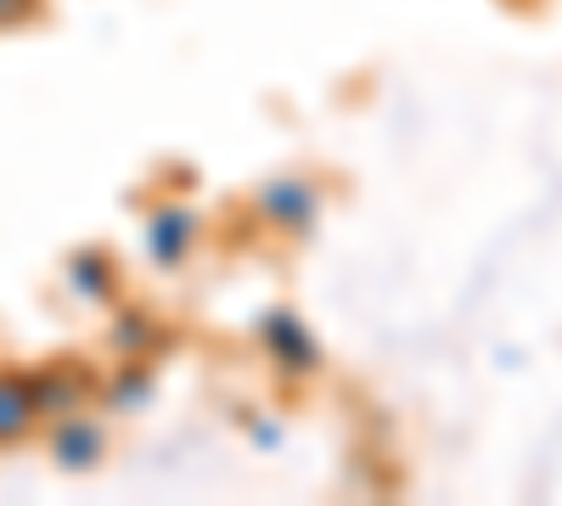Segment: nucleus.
Returning <instances> with one entry per match:
<instances>
[{
  "label": "nucleus",
  "instance_id": "nucleus-9",
  "mask_svg": "<svg viewBox=\"0 0 562 506\" xmlns=\"http://www.w3.org/2000/svg\"><path fill=\"white\" fill-rule=\"evenodd\" d=\"M29 7H34V0H0V23H18V18H29Z\"/></svg>",
  "mask_w": 562,
  "mask_h": 506
},
{
  "label": "nucleus",
  "instance_id": "nucleus-4",
  "mask_svg": "<svg viewBox=\"0 0 562 506\" xmlns=\"http://www.w3.org/2000/svg\"><path fill=\"white\" fill-rule=\"evenodd\" d=\"M34 417H40L34 383H23V378H0V445L18 439V434H23Z\"/></svg>",
  "mask_w": 562,
  "mask_h": 506
},
{
  "label": "nucleus",
  "instance_id": "nucleus-2",
  "mask_svg": "<svg viewBox=\"0 0 562 506\" xmlns=\"http://www.w3.org/2000/svg\"><path fill=\"white\" fill-rule=\"evenodd\" d=\"M259 209L276 220V225H288V232H299V225L315 220V192H310V180H270Z\"/></svg>",
  "mask_w": 562,
  "mask_h": 506
},
{
  "label": "nucleus",
  "instance_id": "nucleus-1",
  "mask_svg": "<svg viewBox=\"0 0 562 506\" xmlns=\"http://www.w3.org/2000/svg\"><path fill=\"white\" fill-rule=\"evenodd\" d=\"M265 349L288 366V372H315V360H321V349H315L310 333H304V321L288 315V310L265 315Z\"/></svg>",
  "mask_w": 562,
  "mask_h": 506
},
{
  "label": "nucleus",
  "instance_id": "nucleus-7",
  "mask_svg": "<svg viewBox=\"0 0 562 506\" xmlns=\"http://www.w3.org/2000/svg\"><path fill=\"white\" fill-rule=\"evenodd\" d=\"M68 270H74L79 293H108V288H113V265H108L102 254H79Z\"/></svg>",
  "mask_w": 562,
  "mask_h": 506
},
{
  "label": "nucleus",
  "instance_id": "nucleus-8",
  "mask_svg": "<svg viewBox=\"0 0 562 506\" xmlns=\"http://www.w3.org/2000/svg\"><path fill=\"white\" fill-rule=\"evenodd\" d=\"M147 383H153L147 372H130V378H124V383L113 389V405H135L140 394H147Z\"/></svg>",
  "mask_w": 562,
  "mask_h": 506
},
{
  "label": "nucleus",
  "instance_id": "nucleus-6",
  "mask_svg": "<svg viewBox=\"0 0 562 506\" xmlns=\"http://www.w3.org/2000/svg\"><path fill=\"white\" fill-rule=\"evenodd\" d=\"M34 400H40V411H52V417H74V411H79V383L52 372V378L34 383Z\"/></svg>",
  "mask_w": 562,
  "mask_h": 506
},
{
  "label": "nucleus",
  "instance_id": "nucleus-5",
  "mask_svg": "<svg viewBox=\"0 0 562 506\" xmlns=\"http://www.w3.org/2000/svg\"><path fill=\"white\" fill-rule=\"evenodd\" d=\"M52 450H57L63 468H97V456H102V428H90V423L68 417V423L57 428Z\"/></svg>",
  "mask_w": 562,
  "mask_h": 506
},
{
  "label": "nucleus",
  "instance_id": "nucleus-3",
  "mask_svg": "<svg viewBox=\"0 0 562 506\" xmlns=\"http://www.w3.org/2000/svg\"><path fill=\"white\" fill-rule=\"evenodd\" d=\"M192 237H198V220L186 214V209H164V214H153L147 243H153V259H158V265H175L186 248H192Z\"/></svg>",
  "mask_w": 562,
  "mask_h": 506
}]
</instances>
